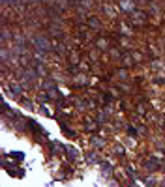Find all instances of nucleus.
I'll list each match as a JSON object with an SVG mask.
<instances>
[{"label":"nucleus","instance_id":"1","mask_svg":"<svg viewBox=\"0 0 165 187\" xmlns=\"http://www.w3.org/2000/svg\"><path fill=\"white\" fill-rule=\"evenodd\" d=\"M36 41H38V47H41V49H49V47H47V41L43 40V37H41V40H40V37H38Z\"/></svg>","mask_w":165,"mask_h":187},{"label":"nucleus","instance_id":"2","mask_svg":"<svg viewBox=\"0 0 165 187\" xmlns=\"http://www.w3.org/2000/svg\"><path fill=\"white\" fill-rule=\"evenodd\" d=\"M11 157H15V159H23L25 155H23L21 152H11Z\"/></svg>","mask_w":165,"mask_h":187}]
</instances>
